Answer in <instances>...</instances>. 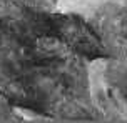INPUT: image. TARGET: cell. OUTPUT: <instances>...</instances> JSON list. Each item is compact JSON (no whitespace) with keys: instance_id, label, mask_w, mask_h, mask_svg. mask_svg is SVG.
<instances>
[{"instance_id":"cell-1","label":"cell","mask_w":127,"mask_h":123,"mask_svg":"<svg viewBox=\"0 0 127 123\" xmlns=\"http://www.w3.org/2000/svg\"><path fill=\"white\" fill-rule=\"evenodd\" d=\"M50 23L55 25L59 37L64 43L75 50L85 58H107V52L102 48L99 37L94 33L92 27L80 17L67 15H49Z\"/></svg>"}]
</instances>
